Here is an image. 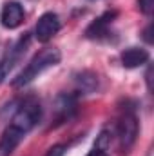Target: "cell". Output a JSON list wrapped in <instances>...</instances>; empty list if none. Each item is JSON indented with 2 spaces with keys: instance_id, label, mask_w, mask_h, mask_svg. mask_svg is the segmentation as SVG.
Instances as JSON below:
<instances>
[{
  "instance_id": "6da1fadb",
  "label": "cell",
  "mask_w": 154,
  "mask_h": 156,
  "mask_svg": "<svg viewBox=\"0 0 154 156\" xmlns=\"http://www.w3.org/2000/svg\"><path fill=\"white\" fill-rule=\"evenodd\" d=\"M60 58H62V55H60V51L56 47H45V49H42L40 53H37L31 58V62L18 73V76L13 80V85L15 87L27 85L29 82H33L35 78H38L49 67H54L60 62Z\"/></svg>"
},
{
  "instance_id": "7a4b0ae2",
  "label": "cell",
  "mask_w": 154,
  "mask_h": 156,
  "mask_svg": "<svg viewBox=\"0 0 154 156\" xmlns=\"http://www.w3.org/2000/svg\"><path fill=\"white\" fill-rule=\"evenodd\" d=\"M138 131H140V125H138V116H136L134 109L132 107H123L114 125V134L118 138V145H120L121 154L131 153V149L136 142Z\"/></svg>"
},
{
  "instance_id": "3957f363",
  "label": "cell",
  "mask_w": 154,
  "mask_h": 156,
  "mask_svg": "<svg viewBox=\"0 0 154 156\" xmlns=\"http://www.w3.org/2000/svg\"><path fill=\"white\" fill-rule=\"evenodd\" d=\"M40 116H42L40 102L37 98H26V100L18 105V109L15 111V115L11 118L9 125L16 127L18 131H22L24 134H27V133L40 122Z\"/></svg>"
},
{
  "instance_id": "277c9868",
  "label": "cell",
  "mask_w": 154,
  "mask_h": 156,
  "mask_svg": "<svg viewBox=\"0 0 154 156\" xmlns=\"http://www.w3.org/2000/svg\"><path fill=\"white\" fill-rule=\"evenodd\" d=\"M27 45H29V35H24L22 38H18V42L4 55V58L0 60V82L9 75V71L15 67V64L24 56Z\"/></svg>"
},
{
  "instance_id": "5b68a950",
  "label": "cell",
  "mask_w": 154,
  "mask_h": 156,
  "mask_svg": "<svg viewBox=\"0 0 154 156\" xmlns=\"http://www.w3.org/2000/svg\"><path fill=\"white\" fill-rule=\"evenodd\" d=\"M58 31H60V18L56 13H44L35 26V37L42 44L49 42Z\"/></svg>"
},
{
  "instance_id": "8992f818",
  "label": "cell",
  "mask_w": 154,
  "mask_h": 156,
  "mask_svg": "<svg viewBox=\"0 0 154 156\" xmlns=\"http://www.w3.org/2000/svg\"><path fill=\"white\" fill-rule=\"evenodd\" d=\"M76 113V94H60L54 102V122L64 123L75 116Z\"/></svg>"
},
{
  "instance_id": "52a82bcc",
  "label": "cell",
  "mask_w": 154,
  "mask_h": 156,
  "mask_svg": "<svg viewBox=\"0 0 154 156\" xmlns=\"http://www.w3.org/2000/svg\"><path fill=\"white\" fill-rule=\"evenodd\" d=\"M24 7L18 2H5L0 13V20L2 26L7 29H16L22 22H24Z\"/></svg>"
},
{
  "instance_id": "ba28073f",
  "label": "cell",
  "mask_w": 154,
  "mask_h": 156,
  "mask_svg": "<svg viewBox=\"0 0 154 156\" xmlns=\"http://www.w3.org/2000/svg\"><path fill=\"white\" fill-rule=\"evenodd\" d=\"M24 136L26 134L22 131H18L13 125H7L4 129V133H2V138H0V156H11V153L24 140Z\"/></svg>"
},
{
  "instance_id": "9c48e42d",
  "label": "cell",
  "mask_w": 154,
  "mask_h": 156,
  "mask_svg": "<svg viewBox=\"0 0 154 156\" xmlns=\"http://www.w3.org/2000/svg\"><path fill=\"white\" fill-rule=\"evenodd\" d=\"M114 16H116L114 11H107V13H103L100 18H96V20L87 27L85 37H87V38H103V37L109 33V26L113 24Z\"/></svg>"
},
{
  "instance_id": "30bf717a",
  "label": "cell",
  "mask_w": 154,
  "mask_h": 156,
  "mask_svg": "<svg viewBox=\"0 0 154 156\" xmlns=\"http://www.w3.org/2000/svg\"><path fill=\"white\" fill-rule=\"evenodd\" d=\"M149 62V51L142 49V47H129L121 53V64L127 69H134L140 67L143 64Z\"/></svg>"
},
{
  "instance_id": "8fae6325",
  "label": "cell",
  "mask_w": 154,
  "mask_h": 156,
  "mask_svg": "<svg viewBox=\"0 0 154 156\" xmlns=\"http://www.w3.org/2000/svg\"><path fill=\"white\" fill-rule=\"evenodd\" d=\"M111 138H113V133L102 131L100 136L96 138V142H94L91 153H89L87 156H109L107 151H109V145H111Z\"/></svg>"
},
{
  "instance_id": "7c38bea8",
  "label": "cell",
  "mask_w": 154,
  "mask_h": 156,
  "mask_svg": "<svg viewBox=\"0 0 154 156\" xmlns=\"http://www.w3.org/2000/svg\"><path fill=\"white\" fill-rule=\"evenodd\" d=\"M76 85H78V91H83V93H91L98 87V76L89 73V71H83L80 73L76 78Z\"/></svg>"
},
{
  "instance_id": "4fadbf2b",
  "label": "cell",
  "mask_w": 154,
  "mask_h": 156,
  "mask_svg": "<svg viewBox=\"0 0 154 156\" xmlns=\"http://www.w3.org/2000/svg\"><path fill=\"white\" fill-rule=\"evenodd\" d=\"M138 7L142 9V13L151 15L154 9V0H138Z\"/></svg>"
},
{
  "instance_id": "5bb4252c",
  "label": "cell",
  "mask_w": 154,
  "mask_h": 156,
  "mask_svg": "<svg viewBox=\"0 0 154 156\" xmlns=\"http://www.w3.org/2000/svg\"><path fill=\"white\" fill-rule=\"evenodd\" d=\"M65 151H67V147L60 144V145L51 147V149L47 151V154H45V156H64V154H65Z\"/></svg>"
},
{
  "instance_id": "9a60e30c",
  "label": "cell",
  "mask_w": 154,
  "mask_h": 156,
  "mask_svg": "<svg viewBox=\"0 0 154 156\" xmlns=\"http://www.w3.org/2000/svg\"><path fill=\"white\" fill-rule=\"evenodd\" d=\"M143 35H145V37H143V38L147 40V42H149V44H151V42H152V38H151V26H149V27H147V29H145V33H143Z\"/></svg>"
}]
</instances>
